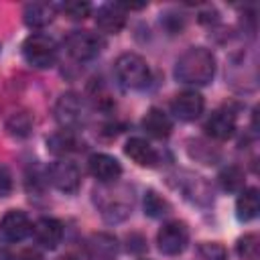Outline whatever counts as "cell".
Returning a JSON list of instances; mask_svg holds the SVG:
<instances>
[{"label": "cell", "instance_id": "cell-11", "mask_svg": "<svg viewBox=\"0 0 260 260\" xmlns=\"http://www.w3.org/2000/svg\"><path fill=\"white\" fill-rule=\"evenodd\" d=\"M95 24L102 32L118 35L126 24V12L120 4H104L95 12Z\"/></svg>", "mask_w": 260, "mask_h": 260}, {"label": "cell", "instance_id": "cell-22", "mask_svg": "<svg viewBox=\"0 0 260 260\" xmlns=\"http://www.w3.org/2000/svg\"><path fill=\"white\" fill-rule=\"evenodd\" d=\"M236 250H238V256L244 260H258V256H260L258 234H246L244 238H240L236 244Z\"/></svg>", "mask_w": 260, "mask_h": 260}, {"label": "cell", "instance_id": "cell-10", "mask_svg": "<svg viewBox=\"0 0 260 260\" xmlns=\"http://www.w3.org/2000/svg\"><path fill=\"white\" fill-rule=\"evenodd\" d=\"M87 167H89V173H91L100 183H114V181L122 175L120 162H118L114 156L104 154V152L91 154L89 160H87Z\"/></svg>", "mask_w": 260, "mask_h": 260}, {"label": "cell", "instance_id": "cell-14", "mask_svg": "<svg viewBox=\"0 0 260 260\" xmlns=\"http://www.w3.org/2000/svg\"><path fill=\"white\" fill-rule=\"evenodd\" d=\"M118 254L116 238L110 234H93L87 240V256L91 260H114Z\"/></svg>", "mask_w": 260, "mask_h": 260}, {"label": "cell", "instance_id": "cell-8", "mask_svg": "<svg viewBox=\"0 0 260 260\" xmlns=\"http://www.w3.org/2000/svg\"><path fill=\"white\" fill-rule=\"evenodd\" d=\"M32 232V223L28 215L20 209H10L0 219V234L8 242H20Z\"/></svg>", "mask_w": 260, "mask_h": 260}, {"label": "cell", "instance_id": "cell-29", "mask_svg": "<svg viewBox=\"0 0 260 260\" xmlns=\"http://www.w3.org/2000/svg\"><path fill=\"white\" fill-rule=\"evenodd\" d=\"M140 260H148V258H140Z\"/></svg>", "mask_w": 260, "mask_h": 260}, {"label": "cell", "instance_id": "cell-5", "mask_svg": "<svg viewBox=\"0 0 260 260\" xmlns=\"http://www.w3.org/2000/svg\"><path fill=\"white\" fill-rule=\"evenodd\" d=\"M67 53L77 61L93 59L102 51V41L91 30H73L65 41Z\"/></svg>", "mask_w": 260, "mask_h": 260}, {"label": "cell", "instance_id": "cell-15", "mask_svg": "<svg viewBox=\"0 0 260 260\" xmlns=\"http://www.w3.org/2000/svg\"><path fill=\"white\" fill-rule=\"evenodd\" d=\"M124 150H126V154H128L136 165H140V167H154V165L158 162V152H156L144 138H138V136L130 138V140L126 142Z\"/></svg>", "mask_w": 260, "mask_h": 260}, {"label": "cell", "instance_id": "cell-13", "mask_svg": "<svg viewBox=\"0 0 260 260\" xmlns=\"http://www.w3.org/2000/svg\"><path fill=\"white\" fill-rule=\"evenodd\" d=\"M32 234L41 246L53 250V248H57V244L63 238V225L55 217H41L32 223Z\"/></svg>", "mask_w": 260, "mask_h": 260}, {"label": "cell", "instance_id": "cell-26", "mask_svg": "<svg viewBox=\"0 0 260 260\" xmlns=\"http://www.w3.org/2000/svg\"><path fill=\"white\" fill-rule=\"evenodd\" d=\"M12 189V179H10V173L0 167V197H6Z\"/></svg>", "mask_w": 260, "mask_h": 260}, {"label": "cell", "instance_id": "cell-17", "mask_svg": "<svg viewBox=\"0 0 260 260\" xmlns=\"http://www.w3.org/2000/svg\"><path fill=\"white\" fill-rule=\"evenodd\" d=\"M22 16H24L26 26H30V28H43V26H47L55 18V6L53 4H47V2H32V4H26L24 6Z\"/></svg>", "mask_w": 260, "mask_h": 260}, {"label": "cell", "instance_id": "cell-6", "mask_svg": "<svg viewBox=\"0 0 260 260\" xmlns=\"http://www.w3.org/2000/svg\"><path fill=\"white\" fill-rule=\"evenodd\" d=\"M55 118L65 130L77 128L85 118V108L81 98L75 93H63L55 104Z\"/></svg>", "mask_w": 260, "mask_h": 260}, {"label": "cell", "instance_id": "cell-4", "mask_svg": "<svg viewBox=\"0 0 260 260\" xmlns=\"http://www.w3.org/2000/svg\"><path fill=\"white\" fill-rule=\"evenodd\" d=\"M189 242V230L183 221H167L156 234L158 250L167 256H177L187 248Z\"/></svg>", "mask_w": 260, "mask_h": 260}, {"label": "cell", "instance_id": "cell-7", "mask_svg": "<svg viewBox=\"0 0 260 260\" xmlns=\"http://www.w3.org/2000/svg\"><path fill=\"white\" fill-rule=\"evenodd\" d=\"M47 179L49 183L63 191V193H75L81 185V175H79V169L69 162V160H57L49 167L47 171Z\"/></svg>", "mask_w": 260, "mask_h": 260}, {"label": "cell", "instance_id": "cell-18", "mask_svg": "<svg viewBox=\"0 0 260 260\" xmlns=\"http://www.w3.org/2000/svg\"><path fill=\"white\" fill-rule=\"evenodd\" d=\"M258 211H260V195H258V189L256 187L242 189L240 195H238V201H236L238 219L250 221V219H254L258 215Z\"/></svg>", "mask_w": 260, "mask_h": 260}, {"label": "cell", "instance_id": "cell-16", "mask_svg": "<svg viewBox=\"0 0 260 260\" xmlns=\"http://www.w3.org/2000/svg\"><path fill=\"white\" fill-rule=\"evenodd\" d=\"M142 128L146 130V134H150L152 138H167L169 134H171V130H173V122H171V118L162 112V110H158V108H150L146 114H144V118H142Z\"/></svg>", "mask_w": 260, "mask_h": 260}, {"label": "cell", "instance_id": "cell-23", "mask_svg": "<svg viewBox=\"0 0 260 260\" xmlns=\"http://www.w3.org/2000/svg\"><path fill=\"white\" fill-rule=\"evenodd\" d=\"M6 128H8V132L12 134V136H26L30 130H32V118H30V114H26V112H18V114H12L10 118H8V122H6Z\"/></svg>", "mask_w": 260, "mask_h": 260}, {"label": "cell", "instance_id": "cell-19", "mask_svg": "<svg viewBox=\"0 0 260 260\" xmlns=\"http://www.w3.org/2000/svg\"><path fill=\"white\" fill-rule=\"evenodd\" d=\"M47 148L57 156H65L79 148V140L75 138L73 130H59L47 138Z\"/></svg>", "mask_w": 260, "mask_h": 260}, {"label": "cell", "instance_id": "cell-28", "mask_svg": "<svg viewBox=\"0 0 260 260\" xmlns=\"http://www.w3.org/2000/svg\"><path fill=\"white\" fill-rule=\"evenodd\" d=\"M57 260H79V258H75V256H71V254H65V256H61V258H57Z\"/></svg>", "mask_w": 260, "mask_h": 260}, {"label": "cell", "instance_id": "cell-25", "mask_svg": "<svg viewBox=\"0 0 260 260\" xmlns=\"http://www.w3.org/2000/svg\"><path fill=\"white\" fill-rule=\"evenodd\" d=\"M63 12L69 18H73V20H83V18L89 16L91 6L87 2H81V0H71V2H65L63 4Z\"/></svg>", "mask_w": 260, "mask_h": 260}, {"label": "cell", "instance_id": "cell-9", "mask_svg": "<svg viewBox=\"0 0 260 260\" xmlns=\"http://www.w3.org/2000/svg\"><path fill=\"white\" fill-rule=\"evenodd\" d=\"M203 106H205V102H203V98H201L199 91H195V89H185V91H179V93L175 95V100H173V104H171V110H173V114H175L179 120L191 122V120H195V118L201 116Z\"/></svg>", "mask_w": 260, "mask_h": 260}, {"label": "cell", "instance_id": "cell-24", "mask_svg": "<svg viewBox=\"0 0 260 260\" xmlns=\"http://www.w3.org/2000/svg\"><path fill=\"white\" fill-rule=\"evenodd\" d=\"M199 254L203 260H228V252L219 242H203L199 244Z\"/></svg>", "mask_w": 260, "mask_h": 260}, {"label": "cell", "instance_id": "cell-3", "mask_svg": "<svg viewBox=\"0 0 260 260\" xmlns=\"http://www.w3.org/2000/svg\"><path fill=\"white\" fill-rule=\"evenodd\" d=\"M116 75L130 89H140L150 81L148 63L136 53H124L116 59Z\"/></svg>", "mask_w": 260, "mask_h": 260}, {"label": "cell", "instance_id": "cell-20", "mask_svg": "<svg viewBox=\"0 0 260 260\" xmlns=\"http://www.w3.org/2000/svg\"><path fill=\"white\" fill-rule=\"evenodd\" d=\"M217 179H219L221 189H223V191H230V193L242 191V189H244V181H246L244 171H242L240 167H236V165H230V167L221 169V173H219Z\"/></svg>", "mask_w": 260, "mask_h": 260}, {"label": "cell", "instance_id": "cell-1", "mask_svg": "<svg viewBox=\"0 0 260 260\" xmlns=\"http://www.w3.org/2000/svg\"><path fill=\"white\" fill-rule=\"evenodd\" d=\"M215 75V57L205 47H191L187 49L177 65H175V77L189 85H205Z\"/></svg>", "mask_w": 260, "mask_h": 260}, {"label": "cell", "instance_id": "cell-21", "mask_svg": "<svg viewBox=\"0 0 260 260\" xmlns=\"http://www.w3.org/2000/svg\"><path fill=\"white\" fill-rule=\"evenodd\" d=\"M171 211V205L165 197H160L156 191H146L144 193V213L150 217H162Z\"/></svg>", "mask_w": 260, "mask_h": 260}, {"label": "cell", "instance_id": "cell-2", "mask_svg": "<svg viewBox=\"0 0 260 260\" xmlns=\"http://www.w3.org/2000/svg\"><path fill=\"white\" fill-rule=\"evenodd\" d=\"M22 55H24L26 63L37 69L53 67V63L57 59V43L49 35L32 32L22 43Z\"/></svg>", "mask_w": 260, "mask_h": 260}, {"label": "cell", "instance_id": "cell-27", "mask_svg": "<svg viewBox=\"0 0 260 260\" xmlns=\"http://www.w3.org/2000/svg\"><path fill=\"white\" fill-rule=\"evenodd\" d=\"M18 260H43V254L37 248H24L18 254Z\"/></svg>", "mask_w": 260, "mask_h": 260}, {"label": "cell", "instance_id": "cell-12", "mask_svg": "<svg viewBox=\"0 0 260 260\" xmlns=\"http://www.w3.org/2000/svg\"><path fill=\"white\" fill-rule=\"evenodd\" d=\"M236 130V118L228 110H215L205 120V132L215 140H228L234 136Z\"/></svg>", "mask_w": 260, "mask_h": 260}]
</instances>
